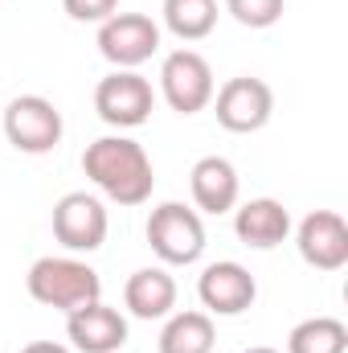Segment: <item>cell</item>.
<instances>
[{"label": "cell", "instance_id": "cell-1", "mask_svg": "<svg viewBox=\"0 0 348 353\" xmlns=\"http://www.w3.org/2000/svg\"><path fill=\"white\" fill-rule=\"evenodd\" d=\"M83 173L94 181V189L102 197H111L115 205H144L156 189V169L152 157L144 152L140 140L131 136H98L83 152Z\"/></svg>", "mask_w": 348, "mask_h": 353}, {"label": "cell", "instance_id": "cell-2", "mask_svg": "<svg viewBox=\"0 0 348 353\" xmlns=\"http://www.w3.org/2000/svg\"><path fill=\"white\" fill-rule=\"evenodd\" d=\"M29 283V296L45 308H58V312H74V308H87L94 300H102V279L98 271L74 255H45L29 267L25 275Z\"/></svg>", "mask_w": 348, "mask_h": 353}, {"label": "cell", "instance_id": "cell-3", "mask_svg": "<svg viewBox=\"0 0 348 353\" xmlns=\"http://www.w3.org/2000/svg\"><path fill=\"white\" fill-rule=\"evenodd\" d=\"M148 247L164 267H188L205 255V222L193 205L160 201L148 214Z\"/></svg>", "mask_w": 348, "mask_h": 353}, {"label": "cell", "instance_id": "cell-4", "mask_svg": "<svg viewBox=\"0 0 348 353\" xmlns=\"http://www.w3.org/2000/svg\"><path fill=\"white\" fill-rule=\"evenodd\" d=\"M62 111L45 99V94H17L4 107V136L17 152L25 157H45L62 144Z\"/></svg>", "mask_w": 348, "mask_h": 353}, {"label": "cell", "instance_id": "cell-5", "mask_svg": "<svg viewBox=\"0 0 348 353\" xmlns=\"http://www.w3.org/2000/svg\"><path fill=\"white\" fill-rule=\"evenodd\" d=\"M152 107H156V90H152V83L140 70H111L94 87V111H98V119L111 123V128H119V132L148 123Z\"/></svg>", "mask_w": 348, "mask_h": 353}, {"label": "cell", "instance_id": "cell-6", "mask_svg": "<svg viewBox=\"0 0 348 353\" xmlns=\"http://www.w3.org/2000/svg\"><path fill=\"white\" fill-rule=\"evenodd\" d=\"M160 50V25L148 12H115L98 25V54L115 70H135Z\"/></svg>", "mask_w": 348, "mask_h": 353}, {"label": "cell", "instance_id": "cell-7", "mask_svg": "<svg viewBox=\"0 0 348 353\" xmlns=\"http://www.w3.org/2000/svg\"><path fill=\"white\" fill-rule=\"evenodd\" d=\"M213 66L197 50H173L160 66V94L176 115H197L213 103Z\"/></svg>", "mask_w": 348, "mask_h": 353}, {"label": "cell", "instance_id": "cell-8", "mask_svg": "<svg viewBox=\"0 0 348 353\" xmlns=\"http://www.w3.org/2000/svg\"><path fill=\"white\" fill-rule=\"evenodd\" d=\"M50 222H54V239H58L66 251H74V255L98 251V247L107 243V230H111L107 205H102L94 193H87V189H74V193L58 197Z\"/></svg>", "mask_w": 348, "mask_h": 353}, {"label": "cell", "instance_id": "cell-9", "mask_svg": "<svg viewBox=\"0 0 348 353\" xmlns=\"http://www.w3.org/2000/svg\"><path fill=\"white\" fill-rule=\"evenodd\" d=\"M213 115L226 132H238V136L262 132L274 115V90L254 74H238L221 90H213Z\"/></svg>", "mask_w": 348, "mask_h": 353}, {"label": "cell", "instance_id": "cell-10", "mask_svg": "<svg viewBox=\"0 0 348 353\" xmlns=\"http://www.w3.org/2000/svg\"><path fill=\"white\" fill-rule=\"evenodd\" d=\"M197 296H201V308L209 316H242L259 300V283L242 263L221 259V263H209L201 271Z\"/></svg>", "mask_w": 348, "mask_h": 353}, {"label": "cell", "instance_id": "cell-11", "mask_svg": "<svg viewBox=\"0 0 348 353\" xmlns=\"http://www.w3.org/2000/svg\"><path fill=\"white\" fill-rule=\"evenodd\" d=\"M299 259L316 271H340L348 263V222L336 210H312L295 230Z\"/></svg>", "mask_w": 348, "mask_h": 353}, {"label": "cell", "instance_id": "cell-12", "mask_svg": "<svg viewBox=\"0 0 348 353\" xmlns=\"http://www.w3.org/2000/svg\"><path fill=\"white\" fill-rule=\"evenodd\" d=\"M66 337L74 341V353H119L127 345V316L94 300L66 316Z\"/></svg>", "mask_w": 348, "mask_h": 353}, {"label": "cell", "instance_id": "cell-13", "mask_svg": "<svg viewBox=\"0 0 348 353\" xmlns=\"http://www.w3.org/2000/svg\"><path fill=\"white\" fill-rule=\"evenodd\" d=\"M188 189H193L197 214H230L238 205L242 181H238V169L226 157H201L188 173Z\"/></svg>", "mask_w": 348, "mask_h": 353}, {"label": "cell", "instance_id": "cell-14", "mask_svg": "<svg viewBox=\"0 0 348 353\" xmlns=\"http://www.w3.org/2000/svg\"><path fill=\"white\" fill-rule=\"evenodd\" d=\"M234 234L254 251H274L291 234V214L274 197H254L246 205H234Z\"/></svg>", "mask_w": 348, "mask_h": 353}, {"label": "cell", "instance_id": "cell-15", "mask_svg": "<svg viewBox=\"0 0 348 353\" xmlns=\"http://www.w3.org/2000/svg\"><path fill=\"white\" fill-rule=\"evenodd\" d=\"M123 304L140 321H164L176 308V279L168 275V267H140L123 283Z\"/></svg>", "mask_w": 348, "mask_h": 353}, {"label": "cell", "instance_id": "cell-16", "mask_svg": "<svg viewBox=\"0 0 348 353\" xmlns=\"http://www.w3.org/2000/svg\"><path fill=\"white\" fill-rule=\"evenodd\" d=\"M217 329L213 316L201 308L168 312V325L160 329V353H213Z\"/></svg>", "mask_w": 348, "mask_h": 353}, {"label": "cell", "instance_id": "cell-17", "mask_svg": "<svg viewBox=\"0 0 348 353\" xmlns=\"http://www.w3.org/2000/svg\"><path fill=\"white\" fill-rule=\"evenodd\" d=\"M164 29L180 41H201L217 29V0H164Z\"/></svg>", "mask_w": 348, "mask_h": 353}, {"label": "cell", "instance_id": "cell-18", "mask_svg": "<svg viewBox=\"0 0 348 353\" xmlns=\"http://www.w3.org/2000/svg\"><path fill=\"white\" fill-rule=\"evenodd\" d=\"M345 350H348V329L336 316L299 321L287 337V353H345Z\"/></svg>", "mask_w": 348, "mask_h": 353}, {"label": "cell", "instance_id": "cell-19", "mask_svg": "<svg viewBox=\"0 0 348 353\" xmlns=\"http://www.w3.org/2000/svg\"><path fill=\"white\" fill-rule=\"evenodd\" d=\"M287 0H226V12L246 29H270L283 21Z\"/></svg>", "mask_w": 348, "mask_h": 353}, {"label": "cell", "instance_id": "cell-20", "mask_svg": "<svg viewBox=\"0 0 348 353\" xmlns=\"http://www.w3.org/2000/svg\"><path fill=\"white\" fill-rule=\"evenodd\" d=\"M66 17L70 21H83V25H102L107 17L119 12V0H62Z\"/></svg>", "mask_w": 348, "mask_h": 353}, {"label": "cell", "instance_id": "cell-21", "mask_svg": "<svg viewBox=\"0 0 348 353\" xmlns=\"http://www.w3.org/2000/svg\"><path fill=\"white\" fill-rule=\"evenodd\" d=\"M21 353H74V350H66V345H58V341H29Z\"/></svg>", "mask_w": 348, "mask_h": 353}, {"label": "cell", "instance_id": "cell-22", "mask_svg": "<svg viewBox=\"0 0 348 353\" xmlns=\"http://www.w3.org/2000/svg\"><path fill=\"white\" fill-rule=\"evenodd\" d=\"M242 353H279V350H270V345H250V350H242Z\"/></svg>", "mask_w": 348, "mask_h": 353}]
</instances>
